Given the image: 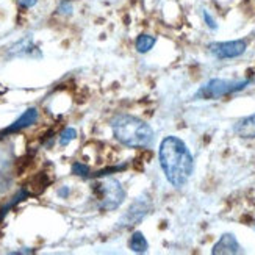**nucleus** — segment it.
<instances>
[{"label": "nucleus", "instance_id": "nucleus-1", "mask_svg": "<svg viewBox=\"0 0 255 255\" xmlns=\"http://www.w3.org/2000/svg\"><path fill=\"white\" fill-rule=\"evenodd\" d=\"M158 158L166 180L175 188L185 186L194 171V160L186 144L177 136H166L160 144Z\"/></svg>", "mask_w": 255, "mask_h": 255}, {"label": "nucleus", "instance_id": "nucleus-2", "mask_svg": "<svg viewBox=\"0 0 255 255\" xmlns=\"http://www.w3.org/2000/svg\"><path fill=\"white\" fill-rule=\"evenodd\" d=\"M115 138L131 149H146L153 141V130L142 119L130 115H118L112 119Z\"/></svg>", "mask_w": 255, "mask_h": 255}, {"label": "nucleus", "instance_id": "nucleus-3", "mask_svg": "<svg viewBox=\"0 0 255 255\" xmlns=\"http://www.w3.org/2000/svg\"><path fill=\"white\" fill-rule=\"evenodd\" d=\"M93 193L97 199V207L104 212L119 208L126 199V190L116 179H104L93 185Z\"/></svg>", "mask_w": 255, "mask_h": 255}, {"label": "nucleus", "instance_id": "nucleus-4", "mask_svg": "<svg viewBox=\"0 0 255 255\" xmlns=\"http://www.w3.org/2000/svg\"><path fill=\"white\" fill-rule=\"evenodd\" d=\"M251 83V79L246 80H224V79H213L205 83L201 90L196 93V99H204V101H213L238 93Z\"/></svg>", "mask_w": 255, "mask_h": 255}, {"label": "nucleus", "instance_id": "nucleus-5", "mask_svg": "<svg viewBox=\"0 0 255 255\" xmlns=\"http://www.w3.org/2000/svg\"><path fill=\"white\" fill-rule=\"evenodd\" d=\"M248 49V42L245 39H237V41H227V42H213L208 46L210 53L218 60H230V58H238Z\"/></svg>", "mask_w": 255, "mask_h": 255}, {"label": "nucleus", "instance_id": "nucleus-6", "mask_svg": "<svg viewBox=\"0 0 255 255\" xmlns=\"http://www.w3.org/2000/svg\"><path fill=\"white\" fill-rule=\"evenodd\" d=\"M152 210V202L149 197H138L135 202H133L123 219L119 221V224L123 227H131L135 224H139L141 221L146 218Z\"/></svg>", "mask_w": 255, "mask_h": 255}, {"label": "nucleus", "instance_id": "nucleus-7", "mask_svg": "<svg viewBox=\"0 0 255 255\" xmlns=\"http://www.w3.org/2000/svg\"><path fill=\"white\" fill-rule=\"evenodd\" d=\"M38 118H39L38 108H35V107L28 108L27 112L22 115L19 119H16L9 127H6L5 130L0 131V138H3L5 135H11V133H17V131H22V130L31 127L33 124L38 123Z\"/></svg>", "mask_w": 255, "mask_h": 255}, {"label": "nucleus", "instance_id": "nucleus-8", "mask_svg": "<svg viewBox=\"0 0 255 255\" xmlns=\"http://www.w3.org/2000/svg\"><path fill=\"white\" fill-rule=\"evenodd\" d=\"M9 57H27V58H41L42 53L41 50L35 46L31 36H25L24 39L17 41L16 44L9 47Z\"/></svg>", "mask_w": 255, "mask_h": 255}, {"label": "nucleus", "instance_id": "nucleus-9", "mask_svg": "<svg viewBox=\"0 0 255 255\" xmlns=\"http://www.w3.org/2000/svg\"><path fill=\"white\" fill-rule=\"evenodd\" d=\"M241 246L240 243L237 241L235 235L232 234H224L221 237V240L216 243L212 249L213 255H219V254H241Z\"/></svg>", "mask_w": 255, "mask_h": 255}, {"label": "nucleus", "instance_id": "nucleus-10", "mask_svg": "<svg viewBox=\"0 0 255 255\" xmlns=\"http://www.w3.org/2000/svg\"><path fill=\"white\" fill-rule=\"evenodd\" d=\"M50 183H52V180H50V177H49L47 172H38V174H35L31 177L24 188H25L30 196H39V194H42L44 191L47 190V186Z\"/></svg>", "mask_w": 255, "mask_h": 255}, {"label": "nucleus", "instance_id": "nucleus-11", "mask_svg": "<svg viewBox=\"0 0 255 255\" xmlns=\"http://www.w3.org/2000/svg\"><path fill=\"white\" fill-rule=\"evenodd\" d=\"M235 133L241 138H255V115H251L245 119H241L235 126Z\"/></svg>", "mask_w": 255, "mask_h": 255}, {"label": "nucleus", "instance_id": "nucleus-12", "mask_svg": "<svg viewBox=\"0 0 255 255\" xmlns=\"http://www.w3.org/2000/svg\"><path fill=\"white\" fill-rule=\"evenodd\" d=\"M128 246L133 252L136 254H144L147 252L149 249V243L146 240V237H144L141 232H133L131 237H130V241H128Z\"/></svg>", "mask_w": 255, "mask_h": 255}, {"label": "nucleus", "instance_id": "nucleus-13", "mask_svg": "<svg viewBox=\"0 0 255 255\" xmlns=\"http://www.w3.org/2000/svg\"><path fill=\"white\" fill-rule=\"evenodd\" d=\"M155 42H157V38L155 36H150V35H139L135 41V47H136V52L139 53H147L153 46Z\"/></svg>", "mask_w": 255, "mask_h": 255}, {"label": "nucleus", "instance_id": "nucleus-14", "mask_svg": "<svg viewBox=\"0 0 255 255\" xmlns=\"http://www.w3.org/2000/svg\"><path fill=\"white\" fill-rule=\"evenodd\" d=\"M33 157H35V152H33V153L27 152L24 157H20L19 160H16V163H14V171H16L17 175H20L22 172H25L30 168V164L33 161Z\"/></svg>", "mask_w": 255, "mask_h": 255}, {"label": "nucleus", "instance_id": "nucleus-15", "mask_svg": "<svg viewBox=\"0 0 255 255\" xmlns=\"http://www.w3.org/2000/svg\"><path fill=\"white\" fill-rule=\"evenodd\" d=\"M72 174L82 177V179H90L91 169H90V166H88V164H83L82 161H75L72 164Z\"/></svg>", "mask_w": 255, "mask_h": 255}, {"label": "nucleus", "instance_id": "nucleus-16", "mask_svg": "<svg viewBox=\"0 0 255 255\" xmlns=\"http://www.w3.org/2000/svg\"><path fill=\"white\" fill-rule=\"evenodd\" d=\"M77 138V130L72 128V127H68L64 128L61 133H60V146H68L71 141H74Z\"/></svg>", "mask_w": 255, "mask_h": 255}, {"label": "nucleus", "instance_id": "nucleus-17", "mask_svg": "<svg viewBox=\"0 0 255 255\" xmlns=\"http://www.w3.org/2000/svg\"><path fill=\"white\" fill-rule=\"evenodd\" d=\"M126 168H127L126 164H123V166H113V168H107V169H102V171H99L96 174H91V177H96V179H99V177H105V175H110V174H113V172L124 171Z\"/></svg>", "mask_w": 255, "mask_h": 255}, {"label": "nucleus", "instance_id": "nucleus-18", "mask_svg": "<svg viewBox=\"0 0 255 255\" xmlns=\"http://www.w3.org/2000/svg\"><path fill=\"white\" fill-rule=\"evenodd\" d=\"M202 17H204V20H205V24H207V27H208V28H212V30H216V28H218L216 20L213 19V16L210 14L207 9H204V11H202Z\"/></svg>", "mask_w": 255, "mask_h": 255}, {"label": "nucleus", "instance_id": "nucleus-19", "mask_svg": "<svg viewBox=\"0 0 255 255\" xmlns=\"http://www.w3.org/2000/svg\"><path fill=\"white\" fill-rule=\"evenodd\" d=\"M58 11L61 14H71L72 13V6H71V2H61Z\"/></svg>", "mask_w": 255, "mask_h": 255}, {"label": "nucleus", "instance_id": "nucleus-20", "mask_svg": "<svg viewBox=\"0 0 255 255\" xmlns=\"http://www.w3.org/2000/svg\"><path fill=\"white\" fill-rule=\"evenodd\" d=\"M36 2H38V0H17L19 6H20V8H24V9H28V8H31V6H35Z\"/></svg>", "mask_w": 255, "mask_h": 255}, {"label": "nucleus", "instance_id": "nucleus-21", "mask_svg": "<svg viewBox=\"0 0 255 255\" xmlns=\"http://www.w3.org/2000/svg\"><path fill=\"white\" fill-rule=\"evenodd\" d=\"M58 196L63 197V199H64V197H68V196H69V188H68V186H63L61 190L58 191Z\"/></svg>", "mask_w": 255, "mask_h": 255}, {"label": "nucleus", "instance_id": "nucleus-22", "mask_svg": "<svg viewBox=\"0 0 255 255\" xmlns=\"http://www.w3.org/2000/svg\"><path fill=\"white\" fill-rule=\"evenodd\" d=\"M33 252H35V251H33V249H22V251H16V252H11V254H14V255L17 254V255H19V254H33Z\"/></svg>", "mask_w": 255, "mask_h": 255}, {"label": "nucleus", "instance_id": "nucleus-23", "mask_svg": "<svg viewBox=\"0 0 255 255\" xmlns=\"http://www.w3.org/2000/svg\"><path fill=\"white\" fill-rule=\"evenodd\" d=\"M61 2H71V0H61Z\"/></svg>", "mask_w": 255, "mask_h": 255}]
</instances>
